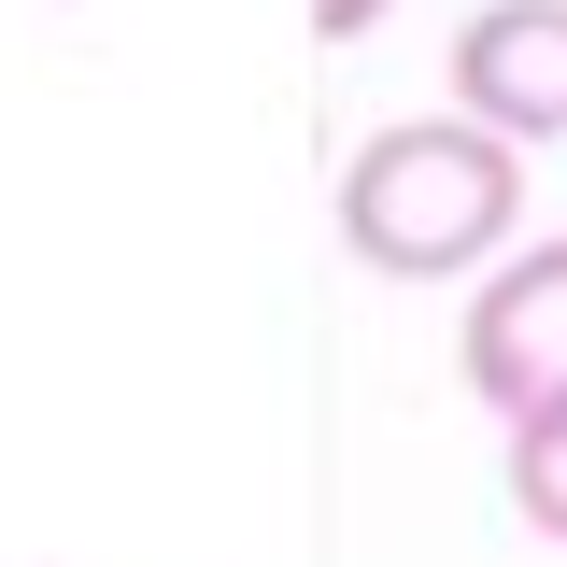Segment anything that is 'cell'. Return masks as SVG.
<instances>
[{
  "label": "cell",
  "instance_id": "6da1fadb",
  "mask_svg": "<svg viewBox=\"0 0 567 567\" xmlns=\"http://www.w3.org/2000/svg\"><path fill=\"white\" fill-rule=\"evenodd\" d=\"M511 227H525V171L468 114H398V128L354 142V171H341V256L383 270V284H454V270H483Z\"/></svg>",
  "mask_w": 567,
  "mask_h": 567
},
{
  "label": "cell",
  "instance_id": "7a4b0ae2",
  "mask_svg": "<svg viewBox=\"0 0 567 567\" xmlns=\"http://www.w3.org/2000/svg\"><path fill=\"white\" fill-rule=\"evenodd\" d=\"M454 369H468V398L511 412V425L567 398V241H525V256H496V270H483Z\"/></svg>",
  "mask_w": 567,
  "mask_h": 567
},
{
  "label": "cell",
  "instance_id": "3957f363",
  "mask_svg": "<svg viewBox=\"0 0 567 567\" xmlns=\"http://www.w3.org/2000/svg\"><path fill=\"white\" fill-rule=\"evenodd\" d=\"M454 114L496 142H567V0H483L454 29Z\"/></svg>",
  "mask_w": 567,
  "mask_h": 567
},
{
  "label": "cell",
  "instance_id": "277c9868",
  "mask_svg": "<svg viewBox=\"0 0 567 567\" xmlns=\"http://www.w3.org/2000/svg\"><path fill=\"white\" fill-rule=\"evenodd\" d=\"M511 511H525L539 539H567V398L511 425Z\"/></svg>",
  "mask_w": 567,
  "mask_h": 567
},
{
  "label": "cell",
  "instance_id": "5b68a950",
  "mask_svg": "<svg viewBox=\"0 0 567 567\" xmlns=\"http://www.w3.org/2000/svg\"><path fill=\"white\" fill-rule=\"evenodd\" d=\"M383 29V0H312V43H369Z\"/></svg>",
  "mask_w": 567,
  "mask_h": 567
}]
</instances>
